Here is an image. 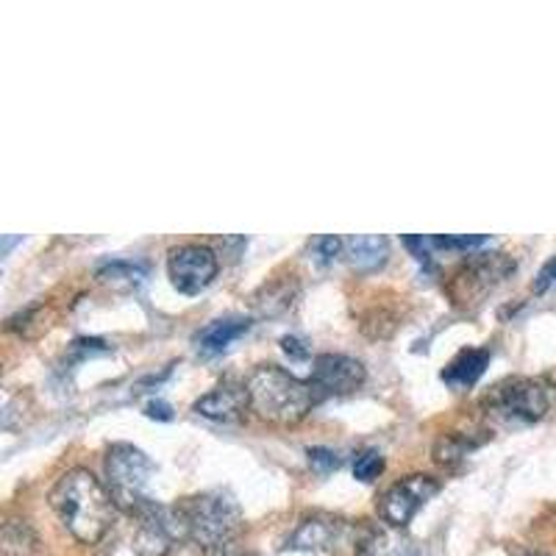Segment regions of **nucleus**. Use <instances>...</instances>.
I'll return each instance as SVG.
<instances>
[{"label":"nucleus","mask_w":556,"mask_h":556,"mask_svg":"<svg viewBox=\"0 0 556 556\" xmlns=\"http://www.w3.org/2000/svg\"><path fill=\"white\" fill-rule=\"evenodd\" d=\"M490 348H465L445 365L443 381L451 390H470L484 376Z\"/></svg>","instance_id":"ddd939ff"},{"label":"nucleus","mask_w":556,"mask_h":556,"mask_svg":"<svg viewBox=\"0 0 556 556\" xmlns=\"http://www.w3.org/2000/svg\"><path fill=\"white\" fill-rule=\"evenodd\" d=\"M240 556H251V554H240Z\"/></svg>","instance_id":"c85d7f7f"},{"label":"nucleus","mask_w":556,"mask_h":556,"mask_svg":"<svg viewBox=\"0 0 556 556\" xmlns=\"http://www.w3.org/2000/svg\"><path fill=\"white\" fill-rule=\"evenodd\" d=\"M490 242V237L484 235H448V237H429L431 251H476V248H484Z\"/></svg>","instance_id":"aec40b11"},{"label":"nucleus","mask_w":556,"mask_h":556,"mask_svg":"<svg viewBox=\"0 0 556 556\" xmlns=\"http://www.w3.org/2000/svg\"><path fill=\"white\" fill-rule=\"evenodd\" d=\"M217 256L206 245L173 248L167 256V276L181 295H198L217 276Z\"/></svg>","instance_id":"1a4fd4ad"},{"label":"nucleus","mask_w":556,"mask_h":556,"mask_svg":"<svg viewBox=\"0 0 556 556\" xmlns=\"http://www.w3.org/2000/svg\"><path fill=\"white\" fill-rule=\"evenodd\" d=\"M486 409L504 420L534 424L548 412V390L538 379H509L486 395Z\"/></svg>","instance_id":"0eeeda50"},{"label":"nucleus","mask_w":556,"mask_h":556,"mask_svg":"<svg viewBox=\"0 0 556 556\" xmlns=\"http://www.w3.org/2000/svg\"><path fill=\"white\" fill-rule=\"evenodd\" d=\"M513 270L515 260L509 253H476L448 285L451 301L465 306L479 304L481 298L493 292Z\"/></svg>","instance_id":"423d86ee"},{"label":"nucleus","mask_w":556,"mask_h":556,"mask_svg":"<svg viewBox=\"0 0 556 556\" xmlns=\"http://www.w3.org/2000/svg\"><path fill=\"white\" fill-rule=\"evenodd\" d=\"M103 468H106L109 493L121 509L137 515L142 506L151 504L148 484L153 476V462L146 451L131 443H114L106 451Z\"/></svg>","instance_id":"20e7f679"},{"label":"nucleus","mask_w":556,"mask_h":556,"mask_svg":"<svg viewBox=\"0 0 556 556\" xmlns=\"http://www.w3.org/2000/svg\"><path fill=\"white\" fill-rule=\"evenodd\" d=\"M192 409L206 420H215V424H237V420H242L245 409H251V401H248L245 384L223 381L203 399H198Z\"/></svg>","instance_id":"9b49d317"},{"label":"nucleus","mask_w":556,"mask_h":556,"mask_svg":"<svg viewBox=\"0 0 556 556\" xmlns=\"http://www.w3.org/2000/svg\"><path fill=\"white\" fill-rule=\"evenodd\" d=\"M306 456H309V465L317 470V473H331V470L340 468V456H337L331 448H323V445L309 448L306 451Z\"/></svg>","instance_id":"5701e85b"},{"label":"nucleus","mask_w":556,"mask_h":556,"mask_svg":"<svg viewBox=\"0 0 556 556\" xmlns=\"http://www.w3.org/2000/svg\"><path fill=\"white\" fill-rule=\"evenodd\" d=\"M48 501H51L59 523L81 545L101 543L117 518V504H114L109 486L87 468H73L59 476Z\"/></svg>","instance_id":"f257e3e1"},{"label":"nucleus","mask_w":556,"mask_h":556,"mask_svg":"<svg viewBox=\"0 0 556 556\" xmlns=\"http://www.w3.org/2000/svg\"><path fill=\"white\" fill-rule=\"evenodd\" d=\"M248 329H251V320H248V317H223V320L208 323L206 329L198 331L195 337L198 351L206 356L223 354V351H226L231 342L240 340Z\"/></svg>","instance_id":"4468645a"},{"label":"nucleus","mask_w":556,"mask_h":556,"mask_svg":"<svg viewBox=\"0 0 556 556\" xmlns=\"http://www.w3.org/2000/svg\"><path fill=\"white\" fill-rule=\"evenodd\" d=\"M523 556H538V554H523Z\"/></svg>","instance_id":"cd10ccee"},{"label":"nucleus","mask_w":556,"mask_h":556,"mask_svg":"<svg viewBox=\"0 0 556 556\" xmlns=\"http://www.w3.org/2000/svg\"><path fill=\"white\" fill-rule=\"evenodd\" d=\"M399 545L401 540L390 538L387 531L367 529L359 543H356L354 556H399Z\"/></svg>","instance_id":"a211bd4d"},{"label":"nucleus","mask_w":556,"mask_h":556,"mask_svg":"<svg viewBox=\"0 0 556 556\" xmlns=\"http://www.w3.org/2000/svg\"><path fill=\"white\" fill-rule=\"evenodd\" d=\"M187 540L206 554H226L242 531V513L235 495L208 490L184 498L176 506Z\"/></svg>","instance_id":"7ed1b4c3"},{"label":"nucleus","mask_w":556,"mask_h":556,"mask_svg":"<svg viewBox=\"0 0 556 556\" xmlns=\"http://www.w3.org/2000/svg\"><path fill=\"white\" fill-rule=\"evenodd\" d=\"M281 348H285V354L290 356V359H306V356H309V348L298 340V337H285V340H281Z\"/></svg>","instance_id":"393cba45"},{"label":"nucleus","mask_w":556,"mask_h":556,"mask_svg":"<svg viewBox=\"0 0 556 556\" xmlns=\"http://www.w3.org/2000/svg\"><path fill=\"white\" fill-rule=\"evenodd\" d=\"M384 473V459L376 451H365V454L356 456L354 462V476L359 481H376Z\"/></svg>","instance_id":"412c9836"},{"label":"nucleus","mask_w":556,"mask_h":556,"mask_svg":"<svg viewBox=\"0 0 556 556\" xmlns=\"http://www.w3.org/2000/svg\"><path fill=\"white\" fill-rule=\"evenodd\" d=\"M312 251H315V260L320 262V265H331V262H334L337 256L345 251V242H342L340 237H334V235L317 237V240L312 242Z\"/></svg>","instance_id":"4be33fe9"},{"label":"nucleus","mask_w":556,"mask_h":556,"mask_svg":"<svg viewBox=\"0 0 556 556\" xmlns=\"http://www.w3.org/2000/svg\"><path fill=\"white\" fill-rule=\"evenodd\" d=\"M556 290V256L543 265V270L538 273V281H534V292H548Z\"/></svg>","instance_id":"b1692460"},{"label":"nucleus","mask_w":556,"mask_h":556,"mask_svg":"<svg viewBox=\"0 0 556 556\" xmlns=\"http://www.w3.org/2000/svg\"><path fill=\"white\" fill-rule=\"evenodd\" d=\"M476 448V443L468 434H459V431H451V434H443L434 445V459L440 465H456L462 462L470 451Z\"/></svg>","instance_id":"f3484780"},{"label":"nucleus","mask_w":556,"mask_h":556,"mask_svg":"<svg viewBox=\"0 0 556 556\" xmlns=\"http://www.w3.org/2000/svg\"><path fill=\"white\" fill-rule=\"evenodd\" d=\"M134 518H137V529H134L131 551L137 556H170L176 545L187 540L176 506L151 501Z\"/></svg>","instance_id":"39448f33"},{"label":"nucleus","mask_w":556,"mask_h":556,"mask_svg":"<svg viewBox=\"0 0 556 556\" xmlns=\"http://www.w3.org/2000/svg\"><path fill=\"white\" fill-rule=\"evenodd\" d=\"M399 556H431V554L426 548H420L417 543H412V540H401Z\"/></svg>","instance_id":"bb28decb"},{"label":"nucleus","mask_w":556,"mask_h":556,"mask_svg":"<svg viewBox=\"0 0 556 556\" xmlns=\"http://www.w3.org/2000/svg\"><path fill=\"white\" fill-rule=\"evenodd\" d=\"M365 365L345 354H320L312 365V387L317 395H348L365 384Z\"/></svg>","instance_id":"9d476101"},{"label":"nucleus","mask_w":556,"mask_h":556,"mask_svg":"<svg viewBox=\"0 0 556 556\" xmlns=\"http://www.w3.org/2000/svg\"><path fill=\"white\" fill-rule=\"evenodd\" d=\"M98 278L101 281H126V285H139L142 278H146V270L139 265H134V262H109V265H103L101 270H98Z\"/></svg>","instance_id":"6ab92c4d"},{"label":"nucleus","mask_w":556,"mask_h":556,"mask_svg":"<svg viewBox=\"0 0 556 556\" xmlns=\"http://www.w3.org/2000/svg\"><path fill=\"white\" fill-rule=\"evenodd\" d=\"M440 493V479L429 473H412L381 495L379 515L392 529H406L420 509Z\"/></svg>","instance_id":"6e6552de"},{"label":"nucleus","mask_w":556,"mask_h":556,"mask_svg":"<svg viewBox=\"0 0 556 556\" xmlns=\"http://www.w3.org/2000/svg\"><path fill=\"white\" fill-rule=\"evenodd\" d=\"M146 415L153 417V420H170L173 409L165 404V401H151V404L146 406Z\"/></svg>","instance_id":"a878e982"},{"label":"nucleus","mask_w":556,"mask_h":556,"mask_svg":"<svg viewBox=\"0 0 556 556\" xmlns=\"http://www.w3.org/2000/svg\"><path fill=\"white\" fill-rule=\"evenodd\" d=\"M37 531L28 520H7L0 534V556H34L37 554Z\"/></svg>","instance_id":"dca6fc26"},{"label":"nucleus","mask_w":556,"mask_h":556,"mask_svg":"<svg viewBox=\"0 0 556 556\" xmlns=\"http://www.w3.org/2000/svg\"><path fill=\"white\" fill-rule=\"evenodd\" d=\"M345 534V523L329 515H315L298 523L287 540L290 551H306V554H320V551H334Z\"/></svg>","instance_id":"f8f14e48"},{"label":"nucleus","mask_w":556,"mask_h":556,"mask_svg":"<svg viewBox=\"0 0 556 556\" xmlns=\"http://www.w3.org/2000/svg\"><path fill=\"white\" fill-rule=\"evenodd\" d=\"M245 390L251 409L262 420L278 426L301 424L320 399L312 381H301L278 365L253 367V374L245 381Z\"/></svg>","instance_id":"f03ea898"},{"label":"nucleus","mask_w":556,"mask_h":556,"mask_svg":"<svg viewBox=\"0 0 556 556\" xmlns=\"http://www.w3.org/2000/svg\"><path fill=\"white\" fill-rule=\"evenodd\" d=\"M345 256L351 260V265L356 270H376L387 262L390 256V242L379 235H362V237H351L345 242Z\"/></svg>","instance_id":"2eb2a0df"}]
</instances>
